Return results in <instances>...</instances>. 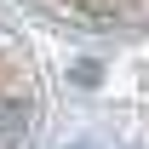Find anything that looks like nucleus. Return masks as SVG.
<instances>
[{
    "mask_svg": "<svg viewBox=\"0 0 149 149\" xmlns=\"http://www.w3.org/2000/svg\"><path fill=\"white\" fill-rule=\"evenodd\" d=\"M23 126H29V109H23V103H12V97H0V149L17 143Z\"/></svg>",
    "mask_w": 149,
    "mask_h": 149,
    "instance_id": "nucleus-1",
    "label": "nucleus"
},
{
    "mask_svg": "<svg viewBox=\"0 0 149 149\" xmlns=\"http://www.w3.org/2000/svg\"><path fill=\"white\" fill-rule=\"evenodd\" d=\"M97 80H103L97 63H74V86H97Z\"/></svg>",
    "mask_w": 149,
    "mask_h": 149,
    "instance_id": "nucleus-2",
    "label": "nucleus"
}]
</instances>
